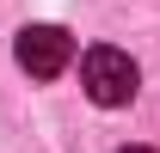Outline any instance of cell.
<instances>
[{
  "label": "cell",
  "mask_w": 160,
  "mask_h": 153,
  "mask_svg": "<svg viewBox=\"0 0 160 153\" xmlns=\"http://www.w3.org/2000/svg\"><path fill=\"white\" fill-rule=\"evenodd\" d=\"M136 61L123 55V49H86V61H80V86H86V98L92 104H105V110H117V104H129L136 98Z\"/></svg>",
  "instance_id": "6da1fadb"
},
{
  "label": "cell",
  "mask_w": 160,
  "mask_h": 153,
  "mask_svg": "<svg viewBox=\"0 0 160 153\" xmlns=\"http://www.w3.org/2000/svg\"><path fill=\"white\" fill-rule=\"evenodd\" d=\"M68 61H74V37L62 25H25L19 31V67L31 80H56Z\"/></svg>",
  "instance_id": "7a4b0ae2"
},
{
  "label": "cell",
  "mask_w": 160,
  "mask_h": 153,
  "mask_svg": "<svg viewBox=\"0 0 160 153\" xmlns=\"http://www.w3.org/2000/svg\"><path fill=\"white\" fill-rule=\"evenodd\" d=\"M123 153H154V147H123Z\"/></svg>",
  "instance_id": "3957f363"
}]
</instances>
